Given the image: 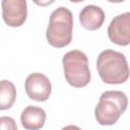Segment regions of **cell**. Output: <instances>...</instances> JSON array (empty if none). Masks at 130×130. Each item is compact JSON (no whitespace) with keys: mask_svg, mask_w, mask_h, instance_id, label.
Here are the masks:
<instances>
[{"mask_svg":"<svg viewBox=\"0 0 130 130\" xmlns=\"http://www.w3.org/2000/svg\"><path fill=\"white\" fill-rule=\"evenodd\" d=\"M56 0H32V2L39 6L45 7V6H49L51 4H53Z\"/></svg>","mask_w":130,"mask_h":130,"instance_id":"obj_12","label":"cell"},{"mask_svg":"<svg viewBox=\"0 0 130 130\" xmlns=\"http://www.w3.org/2000/svg\"><path fill=\"white\" fill-rule=\"evenodd\" d=\"M108 37L118 46L130 44V12L119 14L112 19L108 26Z\"/></svg>","mask_w":130,"mask_h":130,"instance_id":"obj_7","label":"cell"},{"mask_svg":"<svg viewBox=\"0 0 130 130\" xmlns=\"http://www.w3.org/2000/svg\"><path fill=\"white\" fill-rule=\"evenodd\" d=\"M64 76L68 84L73 87H84L90 79L91 74L88 67V59L86 55L79 50L67 52L62 59Z\"/></svg>","mask_w":130,"mask_h":130,"instance_id":"obj_4","label":"cell"},{"mask_svg":"<svg viewBox=\"0 0 130 130\" xmlns=\"http://www.w3.org/2000/svg\"><path fill=\"white\" fill-rule=\"evenodd\" d=\"M69 1L74 2V3H78V2H82V1H84V0H69Z\"/></svg>","mask_w":130,"mask_h":130,"instance_id":"obj_14","label":"cell"},{"mask_svg":"<svg viewBox=\"0 0 130 130\" xmlns=\"http://www.w3.org/2000/svg\"><path fill=\"white\" fill-rule=\"evenodd\" d=\"M107 1L112 2V3H121V2H123V1H125V0H107Z\"/></svg>","mask_w":130,"mask_h":130,"instance_id":"obj_13","label":"cell"},{"mask_svg":"<svg viewBox=\"0 0 130 130\" xmlns=\"http://www.w3.org/2000/svg\"><path fill=\"white\" fill-rule=\"evenodd\" d=\"M16 99V89L10 80H1L0 82V110H7L12 107Z\"/></svg>","mask_w":130,"mask_h":130,"instance_id":"obj_10","label":"cell"},{"mask_svg":"<svg viewBox=\"0 0 130 130\" xmlns=\"http://www.w3.org/2000/svg\"><path fill=\"white\" fill-rule=\"evenodd\" d=\"M0 124H1V129L2 130H6V129L15 130L17 128L14 120L10 117H1L0 118Z\"/></svg>","mask_w":130,"mask_h":130,"instance_id":"obj_11","label":"cell"},{"mask_svg":"<svg viewBox=\"0 0 130 130\" xmlns=\"http://www.w3.org/2000/svg\"><path fill=\"white\" fill-rule=\"evenodd\" d=\"M73 15L68 8L58 7L55 9L49 19L46 32L48 43L55 48L68 46L72 41Z\"/></svg>","mask_w":130,"mask_h":130,"instance_id":"obj_2","label":"cell"},{"mask_svg":"<svg viewBox=\"0 0 130 130\" xmlns=\"http://www.w3.org/2000/svg\"><path fill=\"white\" fill-rule=\"evenodd\" d=\"M96 69L101 79L108 84H122L130 75V69L124 54L107 49L100 53Z\"/></svg>","mask_w":130,"mask_h":130,"instance_id":"obj_1","label":"cell"},{"mask_svg":"<svg viewBox=\"0 0 130 130\" xmlns=\"http://www.w3.org/2000/svg\"><path fill=\"white\" fill-rule=\"evenodd\" d=\"M2 17L11 27L21 26L27 17L26 0H2Z\"/></svg>","mask_w":130,"mask_h":130,"instance_id":"obj_6","label":"cell"},{"mask_svg":"<svg viewBox=\"0 0 130 130\" xmlns=\"http://www.w3.org/2000/svg\"><path fill=\"white\" fill-rule=\"evenodd\" d=\"M128 107V98L123 91L109 90L101 94L94 109L95 120L99 124L114 125Z\"/></svg>","mask_w":130,"mask_h":130,"instance_id":"obj_3","label":"cell"},{"mask_svg":"<svg viewBox=\"0 0 130 130\" xmlns=\"http://www.w3.org/2000/svg\"><path fill=\"white\" fill-rule=\"evenodd\" d=\"M105 21L104 10L96 5H86L79 12V22L87 30L99 29Z\"/></svg>","mask_w":130,"mask_h":130,"instance_id":"obj_8","label":"cell"},{"mask_svg":"<svg viewBox=\"0 0 130 130\" xmlns=\"http://www.w3.org/2000/svg\"><path fill=\"white\" fill-rule=\"evenodd\" d=\"M24 89L29 99L36 102H45L51 94L52 85L46 75L35 72L26 77L24 81Z\"/></svg>","mask_w":130,"mask_h":130,"instance_id":"obj_5","label":"cell"},{"mask_svg":"<svg viewBox=\"0 0 130 130\" xmlns=\"http://www.w3.org/2000/svg\"><path fill=\"white\" fill-rule=\"evenodd\" d=\"M21 125L27 130L41 129L46 122V112L39 107L27 106L20 115Z\"/></svg>","mask_w":130,"mask_h":130,"instance_id":"obj_9","label":"cell"}]
</instances>
